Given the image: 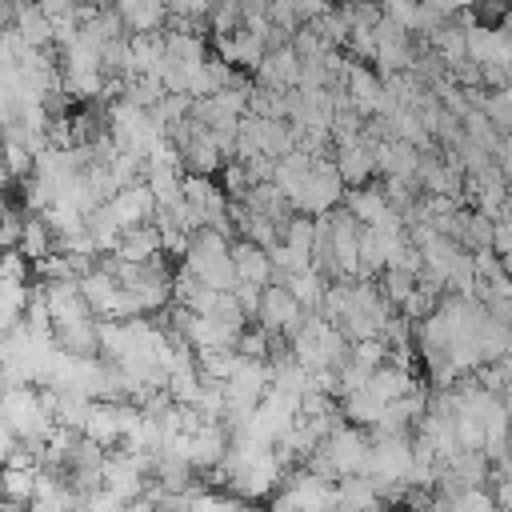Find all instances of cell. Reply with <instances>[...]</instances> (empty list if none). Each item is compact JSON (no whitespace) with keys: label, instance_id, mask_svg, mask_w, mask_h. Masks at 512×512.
I'll return each instance as SVG.
<instances>
[{"label":"cell","instance_id":"9a60e30c","mask_svg":"<svg viewBox=\"0 0 512 512\" xmlns=\"http://www.w3.org/2000/svg\"><path fill=\"white\" fill-rule=\"evenodd\" d=\"M84 436H88V440H96V444H104V448H112V444H124V440H120V412H116V404H108V400H96V404L88 408V420H84Z\"/></svg>","mask_w":512,"mask_h":512},{"label":"cell","instance_id":"e0dca14e","mask_svg":"<svg viewBox=\"0 0 512 512\" xmlns=\"http://www.w3.org/2000/svg\"><path fill=\"white\" fill-rule=\"evenodd\" d=\"M384 408H388V404H380L368 388H364V392H352V396L340 400V412H344V420H348L352 428H376L380 416H384Z\"/></svg>","mask_w":512,"mask_h":512},{"label":"cell","instance_id":"277c9868","mask_svg":"<svg viewBox=\"0 0 512 512\" xmlns=\"http://www.w3.org/2000/svg\"><path fill=\"white\" fill-rule=\"evenodd\" d=\"M280 500L292 512H332L336 508V484L316 476L312 468H292L288 480H284Z\"/></svg>","mask_w":512,"mask_h":512},{"label":"cell","instance_id":"44dd1931","mask_svg":"<svg viewBox=\"0 0 512 512\" xmlns=\"http://www.w3.org/2000/svg\"><path fill=\"white\" fill-rule=\"evenodd\" d=\"M236 352H240L244 360H268V356H272V332L260 328V324H256V328H244Z\"/></svg>","mask_w":512,"mask_h":512},{"label":"cell","instance_id":"ffe728a7","mask_svg":"<svg viewBox=\"0 0 512 512\" xmlns=\"http://www.w3.org/2000/svg\"><path fill=\"white\" fill-rule=\"evenodd\" d=\"M376 284H380L384 300H388V304L400 312V308H404V300H408V296L420 288V276H408V272H400V268H388V272H384Z\"/></svg>","mask_w":512,"mask_h":512},{"label":"cell","instance_id":"603a6c76","mask_svg":"<svg viewBox=\"0 0 512 512\" xmlns=\"http://www.w3.org/2000/svg\"><path fill=\"white\" fill-rule=\"evenodd\" d=\"M492 252L504 260V256H512V216H500L496 220V236H492Z\"/></svg>","mask_w":512,"mask_h":512},{"label":"cell","instance_id":"ac0fdd59","mask_svg":"<svg viewBox=\"0 0 512 512\" xmlns=\"http://www.w3.org/2000/svg\"><path fill=\"white\" fill-rule=\"evenodd\" d=\"M168 60L172 64H208V40L200 32H172L168 28Z\"/></svg>","mask_w":512,"mask_h":512},{"label":"cell","instance_id":"30bf717a","mask_svg":"<svg viewBox=\"0 0 512 512\" xmlns=\"http://www.w3.org/2000/svg\"><path fill=\"white\" fill-rule=\"evenodd\" d=\"M232 260H236V272H240V284H256V288H268L276 280V268H272V256L252 244V240H232Z\"/></svg>","mask_w":512,"mask_h":512},{"label":"cell","instance_id":"6da1fadb","mask_svg":"<svg viewBox=\"0 0 512 512\" xmlns=\"http://www.w3.org/2000/svg\"><path fill=\"white\" fill-rule=\"evenodd\" d=\"M184 272H192L196 280H204L212 292H236L240 288V272H236V260H232V240L212 232V228H200L188 244V256L180 260Z\"/></svg>","mask_w":512,"mask_h":512},{"label":"cell","instance_id":"8992f818","mask_svg":"<svg viewBox=\"0 0 512 512\" xmlns=\"http://www.w3.org/2000/svg\"><path fill=\"white\" fill-rule=\"evenodd\" d=\"M108 208H112V216L120 220L124 232L156 220V196H152V188H148L144 180L132 184V188H124V192H116V196L108 200Z\"/></svg>","mask_w":512,"mask_h":512},{"label":"cell","instance_id":"3957f363","mask_svg":"<svg viewBox=\"0 0 512 512\" xmlns=\"http://www.w3.org/2000/svg\"><path fill=\"white\" fill-rule=\"evenodd\" d=\"M344 196H348V184H344V176L336 172V164L332 160H320L316 168H312V176H308V184H304V192H300V200L292 204L300 216H328V212H336L340 204H344Z\"/></svg>","mask_w":512,"mask_h":512},{"label":"cell","instance_id":"9c48e42d","mask_svg":"<svg viewBox=\"0 0 512 512\" xmlns=\"http://www.w3.org/2000/svg\"><path fill=\"white\" fill-rule=\"evenodd\" d=\"M112 256L124 260V264H152L156 256H164V236H160L156 220L152 224H140V228H128L120 236V248Z\"/></svg>","mask_w":512,"mask_h":512},{"label":"cell","instance_id":"cb8c5ba5","mask_svg":"<svg viewBox=\"0 0 512 512\" xmlns=\"http://www.w3.org/2000/svg\"><path fill=\"white\" fill-rule=\"evenodd\" d=\"M496 508L500 512H512V480H496Z\"/></svg>","mask_w":512,"mask_h":512},{"label":"cell","instance_id":"ba28073f","mask_svg":"<svg viewBox=\"0 0 512 512\" xmlns=\"http://www.w3.org/2000/svg\"><path fill=\"white\" fill-rule=\"evenodd\" d=\"M420 164H424V152L416 148V144H408V140H384V144H376V168L384 172V180H392V176H404V180H416L420 176Z\"/></svg>","mask_w":512,"mask_h":512},{"label":"cell","instance_id":"d6986e66","mask_svg":"<svg viewBox=\"0 0 512 512\" xmlns=\"http://www.w3.org/2000/svg\"><path fill=\"white\" fill-rule=\"evenodd\" d=\"M492 236H496V220H488L484 212L476 208H464V232H460V244L468 252H488L492 248Z\"/></svg>","mask_w":512,"mask_h":512},{"label":"cell","instance_id":"52a82bcc","mask_svg":"<svg viewBox=\"0 0 512 512\" xmlns=\"http://www.w3.org/2000/svg\"><path fill=\"white\" fill-rule=\"evenodd\" d=\"M332 164H336V172L344 176L348 188H364V184L380 172V168H376V144H368V140H356V144L336 148Z\"/></svg>","mask_w":512,"mask_h":512},{"label":"cell","instance_id":"4fadbf2b","mask_svg":"<svg viewBox=\"0 0 512 512\" xmlns=\"http://www.w3.org/2000/svg\"><path fill=\"white\" fill-rule=\"evenodd\" d=\"M128 36H144V32H164L168 24V8L164 4H152V0H124L116 4Z\"/></svg>","mask_w":512,"mask_h":512},{"label":"cell","instance_id":"2e32d148","mask_svg":"<svg viewBox=\"0 0 512 512\" xmlns=\"http://www.w3.org/2000/svg\"><path fill=\"white\" fill-rule=\"evenodd\" d=\"M12 28L24 36L28 48H52V20L44 16L40 4H20V16Z\"/></svg>","mask_w":512,"mask_h":512},{"label":"cell","instance_id":"7c38bea8","mask_svg":"<svg viewBox=\"0 0 512 512\" xmlns=\"http://www.w3.org/2000/svg\"><path fill=\"white\" fill-rule=\"evenodd\" d=\"M344 208H348V212L356 216V224H364V228L380 224V220L392 212V204H388V196H384V184L348 188V196H344Z\"/></svg>","mask_w":512,"mask_h":512},{"label":"cell","instance_id":"5b68a950","mask_svg":"<svg viewBox=\"0 0 512 512\" xmlns=\"http://www.w3.org/2000/svg\"><path fill=\"white\" fill-rule=\"evenodd\" d=\"M300 52L292 48V44H284V48H272L268 56H264V64L256 68V84L260 88H276V92H296L300 88Z\"/></svg>","mask_w":512,"mask_h":512},{"label":"cell","instance_id":"8fae6325","mask_svg":"<svg viewBox=\"0 0 512 512\" xmlns=\"http://www.w3.org/2000/svg\"><path fill=\"white\" fill-rule=\"evenodd\" d=\"M384 496L368 476H344L336 480V512H384Z\"/></svg>","mask_w":512,"mask_h":512},{"label":"cell","instance_id":"7402d4cb","mask_svg":"<svg viewBox=\"0 0 512 512\" xmlns=\"http://www.w3.org/2000/svg\"><path fill=\"white\" fill-rule=\"evenodd\" d=\"M236 300H240V308L248 312V320H256V316H260L264 288H256V284H240V288H236Z\"/></svg>","mask_w":512,"mask_h":512},{"label":"cell","instance_id":"5bb4252c","mask_svg":"<svg viewBox=\"0 0 512 512\" xmlns=\"http://www.w3.org/2000/svg\"><path fill=\"white\" fill-rule=\"evenodd\" d=\"M312 168H316V160H312L308 152H300V148L276 164V172H272V184H276V188L288 196V204H296V200H300V192H304V184H308Z\"/></svg>","mask_w":512,"mask_h":512},{"label":"cell","instance_id":"7a4b0ae2","mask_svg":"<svg viewBox=\"0 0 512 512\" xmlns=\"http://www.w3.org/2000/svg\"><path fill=\"white\" fill-rule=\"evenodd\" d=\"M4 428L16 432L24 444L32 448H44L48 436L56 432V420L44 404V392L40 388H16V392H4Z\"/></svg>","mask_w":512,"mask_h":512}]
</instances>
